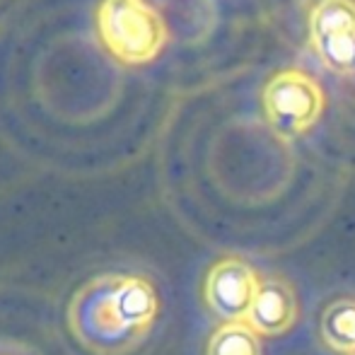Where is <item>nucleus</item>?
<instances>
[{"label":"nucleus","mask_w":355,"mask_h":355,"mask_svg":"<svg viewBox=\"0 0 355 355\" xmlns=\"http://www.w3.org/2000/svg\"><path fill=\"white\" fill-rule=\"evenodd\" d=\"M157 312V290L145 276L104 273L75 293L68 324L92 353L123 355L148 336Z\"/></svg>","instance_id":"1"},{"label":"nucleus","mask_w":355,"mask_h":355,"mask_svg":"<svg viewBox=\"0 0 355 355\" xmlns=\"http://www.w3.org/2000/svg\"><path fill=\"white\" fill-rule=\"evenodd\" d=\"M97 27L104 46L128 66L153 61L167 44V24L148 0H102Z\"/></svg>","instance_id":"2"},{"label":"nucleus","mask_w":355,"mask_h":355,"mask_svg":"<svg viewBox=\"0 0 355 355\" xmlns=\"http://www.w3.org/2000/svg\"><path fill=\"white\" fill-rule=\"evenodd\" d=\"M263 112L281 136L307 133L324 112V92L304 71H281L263 87Z\"/></svg>","instance_id":"3"},{"label":"nucleus","mask_w":355,"mask_h":355,"mask_svg":"<svg viewBox=\"0 0 355 355\" xmlns=\"http://www.w3.org/2000/svg\"><path fill=\"white\" fill-rule=\"evenodd\" d=\"M309 46L336 75L355 71V0H319L309 12Z\"/></svg>","instance_id":"4"},{"label":"nucleus","mask_w":355,"mask_h":355,"mask_svg":"<svg viewBox=\"0 0 355 355\" xmlns=\"http://www.w3.org/2000/svg\"><path fill=\"white\" fill-rule=\"evenodd\" d=\"M261 278L242 257H223L215 261L203 283L208 309L223 322H247L257 300Z\"/></svg>","instance_id":"5"},{"label":"nucleus","mask_w":355,"mask_h":355,"mask_svg":"<svg viewBox=\"0 0 355 355\" xmlns=\"http://www.w3.org/2000/svg\"><path fill=\"white\" fill-rule=\"evenodd\" d=\"M300 317V300L295 288L285 278H266L259 285L257 300L252 304V312L247 324L259 336L276 338L285 336L295 329Z\"/></svg>","instance_id":"6"},{"label":"nucleus","mask_w":355,"mask_h":355,"mask_svg":"<svg viewBox=\"0 0 355 355\" xmlns=\"http://www.w3.org/2000/svg\"><path fill=\"white\" fill-rule=\"evenodd\" d=\"M319 336L338 355H355V297H338L322 312Z\"/></svg>","instance_id":"7"},{"label":"nucleus","mask_w":355,"mask_h":355,"mask_svg":"<svg viewBox=\"0 0 355 355\" xmlns=\"http://www.w3.org/2000/svg\"><path fill=\"white\" fill-rule=\"evenodd\" d=\"M206 355H263L261 336L247 322H225L213 331Z\"/></svg>","instance_id":"8"}]
</instances>
